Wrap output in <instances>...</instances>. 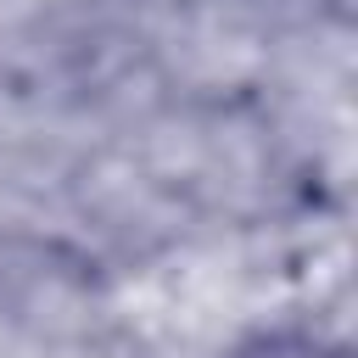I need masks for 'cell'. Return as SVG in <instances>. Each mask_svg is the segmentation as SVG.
<instances>
[]
</instances>
